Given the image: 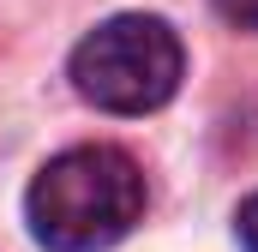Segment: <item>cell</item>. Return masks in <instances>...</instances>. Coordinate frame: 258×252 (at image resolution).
Returning a JSON list of instances; mask_svg holds the SVG:
<instances>
[{"label": "cell", "mask_w": 258, "mask_h": 252, "mask_svg": "<svg viewBox=\"0 0 258 252\" xmlns=\"http://www.w3.org/2000/svg\"><path fill=\"white\" fill-rule=\"evenodd\" d=\"M216 12L240 30H258V0H216Z\"/></svg>", "instance_id": "cell-3"}, {"label": "cell", "mask_w": 258, "mask_h": 252, "mask_svg": "<svg viewBox=\"0 0 258 252\" xmlns=\"http://www.w3.org/2000/svg\"><path fill=\"white\" fill-rule=\"evenodd\" d=\"M180 36L150 12H120L72 48V90L102 114H156L180 90Z\"/></svg>", "instance_id": "cell-2"}, {"label": "cell", "mask_w": 258, "mask_h": 252, "mask_svg": "<svg viewBox=\"0 0 258 252\" xmlns=\"http://www.w3.org/2000/svg\"><path fill=\"white\" fill-rule=\"evenodd\" d=\"M240 246H246V252H258V192L240 204Z\"/></svg>", "instance_id": "cell-4"}, {"label": "cell", "mask_w": 258, "mask_h": 252, "mask_svg": "<svg viewBox=\"0 0 258 252\" xmlns=\"http://www.w3.org/2000/svg\"><path fill=\"white\" fill-rule=\"evenodd\" d=\"M30 234L48 252H102L144 216V174L114 144H78L42 162L24 192Z\"/></svg>", "instance_id": "cell-1"}]
</instances>
